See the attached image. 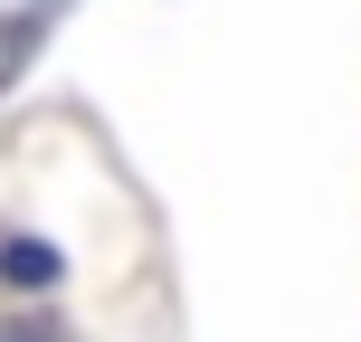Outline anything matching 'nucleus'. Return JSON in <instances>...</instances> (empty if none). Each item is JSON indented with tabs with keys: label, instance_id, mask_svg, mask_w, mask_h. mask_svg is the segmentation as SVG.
<instances>
[{
	"label": "nucleus",
	"instance_id": "nucleus-1",
	"mask_svg": "<svg viewBox=\"0 0 361 342\" xmlns=\"http://www.w3.org/2000/svg\"><path fill=\"white\" fill-rule=\"evenodd\" d=\"M57 276H67V257H57L48 238H0V286H19V295H48Z\"/></svg>",
	"mask_w": 361,
	"mask_h": 342
},
{
	"label": "nucleus",
	"instance_id": "nucleus-2",
	"mask_svg": "<svg viewBox=\"0 0 361 342\" xmlns=\"http://www.w3.org/2000/svg\"><path fill=\"white\" fill-rule=\"evenodd\" d=\"M29 48H38V10H10V19H0V86L29 67Z\"/></svg>",
	"mask_w": 361,
	"mask_h": 342
},
{
	"label": "nucleus",
	"instance_id": "nucleus-3",
	"mask_svg": "<svg viewBox=\"0 0 361 342\" xmlns=\"http://www.w3.org/2000/svg\"><path fill=\"white\" fill-rule=\"evenodd\" d=\"M0 342H67V333H57L48 314H19V324H0Z\"/></svg>",
	"mask_w": 361,
	"mask_h": 342
}]
</instances>
